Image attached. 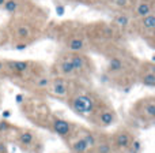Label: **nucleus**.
Wrapping results in <instances>:
<instances>
[{
    "mask_svg": "<svg viewBox=\"0 0 155 153\" xmlns=\"http://www.w3.org/2000/svg\"><path fill=\"white\" fill-rule=\"evenodd\" d=\"M71 108L79 115H90L95 110V101L87 94H78L70 101Z\"/></svg>",
    "mask_w": 155,
    "mask_h": 153,
    "instance_id": "1",
    "label": "nucleus"
},
{
    "mask_svg": "<svg viewBox=\"0 0 155 153\" xmlns=\"http://www.w3.org/2000/svg\"><path fill=\"white\" fill-rule=\"evenodd\" d=\"M52 126H53L54 133H57V134L63 138L68 137V135L71 134V129H72L70 122L64 120V119H60V118L54 119L53 123H52Z\"/></svg>",
    "mask_w": 155,
    "mask_h": 153,
    "instance_id": "2",
    "label": "nucleus"
},
{
    "mask_svg": "<svg viewBox=\"0 0 155 153\" xmlns=\"http://www.w3.org/2000/svg\"><path fill=\"white\" fill-rule=\"evenodd\" d=\"M153 12V3L147 2V0H142L136 4V8H135V14H136L139 18H143L147 14Z\"/></svg>",
    "mask_w": 155,
    "mask_h": 153,
    "instance_id": "3",
    "label": "nucleus"
},
{
    "mask_svg": "<svg viewBox=\"0 0 155 153\" xmlns=\"http://www.w3.org/2000/svg\"><path fill=\"white\" fill-rule=\"evenodd\" d=\"M131 144V135L127 131H118L114 135V145L117 148H128Z\"/></svg>",
    "mask_w": 155,
    "mask_h": 153,
    "instance_id": "4",
    "label": "nucleus"
},
{
    "mask_svg": "<svg viewBox=\"0 0 155 153\" xmlns=\"http://www.w3.org/2000/svg\"><path fill=\"white\" fill-rule=\"evenodd\" d=\"M140 25H142V27H143L144 32L153 34V32L155 29V15H154V12H150V14H147L146 16H143Z\"/></svg>",
    "mask_w": 155,
    "mask_h": 153,
    "instance_id": "5",
    "label": "nucleus"
},
{
    "mask_svg": "<svg viewBox=\"0 0 155 153\" xmlns=\"http://www.w3.org/2000/svg\"><path fill=\"white\" fill-rule=\"evenodd\" d=\"M114 120H116L114 112L110 110L102 111V112L98 115V122H99V124H102V126H110V124L114 123Z\"/></svg>",
    "mask_w": 155,
    "mask_h": 153,
    "instance_id": "6",
    "label": "nucleus"
},
{
    "mask_svg": "<svg viewBox=\"0 0 155 153\" xmlns=\"http://www.w3.org/2000/svg\"><path fill=\"white\" fill-rule=\"evenodd\" d=\"M67 85H65V82L61 79V78H59V79H54L53 81V86H52V92H53L54 94H57V96H65L67 94Z\"/></svg>",
    "mask_w": 155,
    "mask_h": 153,
    "instance_id": "7",
    "label": "nucleus"
},
{
    "mask_svg": "<svg viewBox=\"0 0 155 153\" xmlns=\"http://www.w3.org/2000/svg\"><path fill=\"white\" fill-rule=\"evenodd\" d=\"M143 113H144V118L150 119L151 122L154 120L155 118V103L151 100V101L144 103V108H143Z\"/></svg>",
    "mask_w": 155,
    "mask_h": 153,
    "instance_id": "8",
    "label": "nucleus"
},
{
    "mask_svg": "<svg viewBox=\"0 0 155 153\" xmlns=\"http://www.w3.org/2000/svg\"><path fill=\"white\" fill-rule=\"evenodd\" d=\"M71 63H72V67L75 71H82L84 68V57L79 54L72 55L71 57Z\"/></svg>",
    "mask_w": 155,
    "mask_h": 153,
    "instance_id": "9",
    "label": "nucleus"
},
{
    "mask_svg": "<svg viewBox=\"0 0 155 153\" xmlns=\"http://www.w3.org/2000/svg\"><path fill=\"white\" fill-rule=\"evenodd\" d=\"M18 141L21 145L29 146V145H31L33 141H34V135H33L31 131H23L18 135Z\"/></svg>",
    "mask_w": 155,
    "mask_h": 153,
    "instance_id": "10",
    "label": "nucleus"
},
{
    "mask_svg": "<svg viewBox=\"0 0 155 153\" xmlns=\"http://www.w3.org/2000/svg\"><path fill=\"white\" fill-rule=\"evenodd\" d=\"M71 148H72V151L75 153H84L88 149V146H87V144L84 142L83 138H76V140L72 142Z\"/></svg>",
    "mask_w": 155,
    "mask_h": 153,
    "instance_id": "11",
    "label": "nucleus"
},
{
    "mask_svg": "<svg viewBox=\"0 0 155 153\" xmlns=\"http://www.w3.org/2000/svg\"><path fill=\"white\" fill-rule=\"evenodd\" d=\"M142 83L144 86H148V88H154L155 86V74H154V67L150 68L148 73H146L142 77Z\"/></svg>",
    "mask_w": 155,
    "mask_h": 153,
    "instance_id": "12",
    "label": "nucleus"
},
{
    "mask_svg": "<svg viewBox=\"0 0 155 153\" xmlns=\"http://www.w3.org/2000/svg\"><path fill=\"white\" fill-rule=\"evenodd\" d=\"M109 71L112 73H116V71H121L123 70V62H121L118 57H113V59L109 60V66H107Z\"/></svg>",
    "mask_w": 155,
    "mask_h": 153,
    "instance_id": "13",
    "label": "nucleus"
},
{
    "mask_svg": "<svg viewBox=\"0 0 155 153\" xmlns=\"http://www.w3.org/2000/svg\"><path fill=\"white\" fill-rule=\"evenodd\" d=\"M18 7H19L18 0H5L4 5H3V8H4V10L7 11V12H10V14L16 12Z\"/></svg>",
    "mask_w": 155,
    "mask_h": 153,
    "instance_id": "14",
    "label": "nucleus"
},
{
    "mask_svg": "<svg viewBox=\"0 0 155 153\" xmlns=\"http://www.w3.org/2000/svg\"><path fill=\"white\" fill-rule=\"evenodd\" d=\"M83 47H84V44H83V41L80 40V38H72V40L68 43V48H70L71 51H74V52L82 51Z\"/></svg>",
    "mask_w": 155,
    "mask_h": 153,
    "instance_id": "15",
    "label": "nucleus"
},
{
    "mask_svg": "<svg viewBox=\"0 0 155 153\" xmlns=\"http://www.w3.org/2000/svg\"><path fill=\"white\" fill-rule=\"evenodd\" d=\"M12 70L15 73H25L29 70V62H12Z\"/></svg>",
    "mask_w": 155,
    "mask_h": 153,
    "instance_id": "16",
    "label": "nucleus"
},
{
    "mask_svg": "<svg viewBox=\"0 0 155 153\" xmlns=\"http://www.w3.org/2000/svg\"><path fill=\"white\" fill-rule=\"evenodd\" d=\"M60 70H61L63 74H65V75H71V74L75 73V70H74V67H72V63H71V60H64V62L61 63V66H60Z\"/></svg>",
    "mask_w": 155,
    "mask_h": 153,
    "instance_id": "17",
    "label": "nucleus"
},
{
    "mask_svg": "<svg viewBox=\"0 0 155 153\" xmlns=\"http://www.w3.org/2000/svg\"><path fill=\"white\" fill-rule=\"evenodd\" d=\"M114 22L120 27H127L129 25V18H128V15H125V14H118V15H116Z\"/></svg>",
    "mask_w": 155,
    "mask_h": 153,
    "instance_id": "18",
    "label": "nucleus"
},
{
    "mask_svg": "<svg viewBox=\"0 0 155 153\" xmlns=\"http://www.w3.org/2000/svg\"><path fill=\"white\" fill-rule=\"evenodd\" d=\"M16 34H18V37L22 38V40H25V38H29L30 37V29L27 26H25V25H21V26H18Z\"/></svg>",
    "mask_w": 155,
    "mask_h": 153,
    "instance_id": "19",
    "label": "nucleus"
},
{
    "mask_svg": "<svg viewBox=\"0 0 155 153\" xmlns=\"http://www.w3.org/2000/svg\"><path fill=\"white\" fill-rule=\"evenodd\" d=\"M83 140H84V142L87 144V146L88 148H94V146L97 145V141H95V138H94V135L91 134V133H88V131H86L84 134H83Z\"/></svg>",
    "mask_w": 155,
    "mask_h": 153,
    "instance_id": "20",
    "label": "nucleus"
},
{
    "mask_svg": "<svg viewBox=\"0 0 155 153\" xmlns=\"http://www.w3.org/2000/svg\"><path fill=\"white\" fill-rule=\"evenodd\" d=\"M129 153H139L142 151V142H140L139 140H135L134 142L129 144Z\"/></svg>",
    "mask_w": 155,
    "mask_h": 153,
    "instance_id": "21",
    "label": "nucleus"
},
{
    "mask_svg": "<svg viewBox=\"0 0 155 153\" xmlns=\"http://www.w3.org/2000/svg\"><path fill=\"white\" fill-rule=\"evenodd\" d=\"M97 152L98 153H110L112 152V148H110L109 144H99L97 146Z\"/></svg>",
    "mask_w": 155,
    "mask_h": 153,
    "instance_id": "22",
    "label": "nucleus"
},
{
    "mask_svg": "<svg viewBox=\"0 0 155 153\" xmlns=\"http://www.w3.org/2000/svg\"><path fill=\"white\" fill-rule=\"evenodd\" d=\"M114 4L120 8H128L131 5V0H114Z\"/></svg>",
    "mask_w": 155,
    "mask_h": 153,
    "instance_id": "23",
    "label": "nucleus"
},
{
    "mask_svg": "<svg viewBox=\"0 0 155 153\" xmlns=\"http://www.w3.org/2000/svg\"><path fill=\"white\" fill-rule=\"evenodd\" d=\"M49 83H51V82H49L48 78H41V79H38L37 86H38V88H46Z\"/></svg>",
    "mask_w": 155,
    "mask_h": 153,
    "instance_id": "24",
    "label": "nucleus"
},
{
    "mask_svg": "<svg viewBox=\"0 0 155 153\" xmlns=\"http://www.w3.org/2000/svg\"><path fill=\"white\" fill-rule=\"evenodd\" d=\"M8 129H10V123H8V122H5V120H2V122H0V133L7 131Z\"/></svg>",
    "mask_w": 155,
    "mask_h": 153,
    "instance_id": "25",
    "label": "nucleus"
},
{
    "mask_svg": "<svg viewBox=\"0 0 155 153\" xmlns=\"http://www.w3.org/2000/svg\"><path fill=\"white\" fill-rule=\"evenodd\" d=\"M26 44H18V45H16V49H19V51H21V49H25L26 48Z\"/></svg>",
    "mask_w": 155,
    "mask_h": 153,
    "instance_id": "26",
    "label": "nucleus"
},
{
    "mask_svg": "<svg viewBox=\"0 0 155 153\" xmlns=\"http://www.w3.org/2000/svg\"><path fill=\"white\" fill-rule=\"evenodd\" d=\"M0 153H5V146L3 144H0Z\"/></svg>",
    "mask_w": 155,
    "mask_h": 153,
    "instance_id": "27",
    "label": "nucleus"
},
{
    "mask_svg": "<svg viewBox=\"0 0 155 153\" xmlns=\"http://www.w3.org/2000/svg\"><path fill=\"white\" fill-rule=\"evenodd\" d=\"M5 0H0V8H3V5H4Z\"/></svg>",
    "mask_w": 155,
    "mask_h": 153,
    "instance_id": "28",
    "label": "nucleus"
},
{
    "mask_svg": "<svg viewBox=\"0 0 155 153\" xmlns=\"http://www.w3.org/2000/svg\"><path fill=\"white\" fill-rule=\"evenodd\" d=\"M3 68H4V63H2V62H0V71H2Z\"/></svg>",
    "mask_w": 155,
    "mask_h": 153,
    "instance_id": "29",
    "label": "nucleus"
}]
</instances>
